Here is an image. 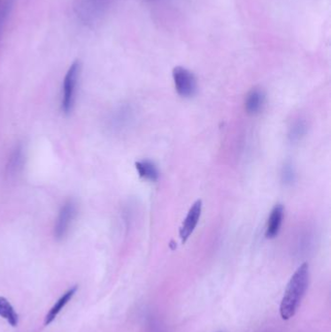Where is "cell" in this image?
I'll return each mask as SVG.
<instances>
[{
    "mask_svg": "<svg viewBox=\"0 0 331 332\" xmlns=\"http://www.w3.org/2000/svg\"><path fill=\"white\" fill-rule=\"evenodd\" d=\"M309 265L301 264L287 286L280 305V314L283 320H290L296 314L309 286Z\"/></svg>",
    "mask_w": 331,
    "mask_h": 332,
    "instance_id": "cell-1",
    "label": "cell"
},
{
    "mask_svg": "<svg viewBox=\"0 0 331 332\" xmlns=\"http://www.w3.org/2000/svg\"><path fill=\"white\" fill-rule=\"evenodd\" d=\"M81 70V62L79 60L74 61L66 72V75L63 80L61 109L65 114L71 113L74 108Z\"/></svg>",
    "mask_w": 331,
    "mask_h": 332,
    "instance_id": "cell-2",
    "label": "cell"
},
{
    "mask_svg": "<svg viewBox=\"0 0 331 332\" xmlns=\"http://www.w3.org/2000/svg\"><path fill=\"white\" fill-rule=\"evenodd\" d=\"M76 216L77 204L74 200H68L61 206L54 229V234L57 240H62L69 232L70 226Z\"/></svg>",
    "mask_w": 331,
    "mask_h": 332,
    "instance_id": "cell-3",
    "label": "cell"
},
{
    "mask_svg": "<svg viewBox=\"0 0 331 332\" xmlns=\"http://www.w3.org/2000/svg\"><path fill=\"white\" fill-rule=\"evenodd\" d=\"M173 80L176 91L183 98L195 96L197 90V83L195 75L185 67L177 66L173 69Z\"/></svg>",
    "mask_w": 331,
    "mask_h": 332,
    "instance_id": "cell-4",
    "label": "cell"
},
{
    "mask_svg": "<svg viewBox=\"0 0 331 332\" xmlns=\"http://www.w3.org/2000/svg\"><path fill=\"white\" fill-rule=\"evenodd\" d=\"M202 210V202L200 200H197L195 204L191 207L188 215L186 217L183 226L180 230V237L182 239V242L185 243L189 237L193 234L194 230L198 223V221L200 219Z\"/></svg>",
    "mask_w": 331,
    "mask_h": 332,
    "instance_id": "cell-5",
    "label": "cell"
},
{
    "mask_svg": "<svg viewBox=\"0 0 331 332\" xmlns=\"http://www.w3.org/2000/svg\"><path fill=\"white\" fill-rule=\"evenodd\" d=\"M78 288L77 286L72 287L71 289H69L66 293H63L59 300L55 303V305L51 308V310L48 312L46 318H45V325L48 326L50 324H52L56 318L59 316V313L63 310V308L68 304V302L73 298V296L75 295V293L77 292Z\"/></svg>",
    "mask_w": 331,
    "mask_h": 332,
    "instance_id": "cell-6",
    "label": "cell"
},
{
    "mask_svg": "<svg viewBox=\"0 0 331 332\" xmlns=\"http://www.w3.org/2000/svg\"><path fill=\"white\" fill-rule=\"evenodd\" d=\"M283 219H284V207L281 204H277L273 208L272 212L268 219V223L265 232L266 238L272 239L278 235L283 223Z\"/></svg>",
    "mask_w": 331,
    "mask_h": 332,
    "instance_id": "cell-7",
    "label": "cell"
},
{
    "mask_svg": "<svg viewBox=\"0 0 331 332\" xmlns=\"http://www.w3.org/2000/svg\"><path fill=\"white\" fill-rule=\"evenodd\" d=\"M265 101V96L261 90L253 89L245 100V108L249 114H257L263 107Z\"/></svg>",
    "mask_w": 331,
    "mask_h": 332,
    "instance_id": "cell-8",
    "label": "cell"
},
{
    "mask_svg": "<svg viewBox=\"0 0 331 332\" xmlns=\"http://www.w3.org/2000/svg\"><path fill=\"white\" fill-rule=\"evenodd\" d=\"M135 167L139 176L145 180L155 182L159 177V172L156 164L151 160H139L135 163Z\"/></svg>",
    "mask_w": 331,
    "mask_h": 332,
    "instance_id": "cell-9",
    "label": "cell"
},
{
    "mask_svg": "<svg viewBox=\"0 0 331 332\" xmlns=\"http://www.w3.org/2000/svg\"><path fill=\"white\" fill-rule=\"evenodd\" d=\"M0 317L6 320L12 327H17L19 324V315L11 303L3 296H0Z\"/></svg>",
    "mask_w": 331,
    "mask_h": 332,
    "instance_id": "cell-10",
    "label": "cell"
},
{
    "mask_svg": "<svg viewBox=\"0 0 331 332\" xmlns=\"http://www.w3.org/2000/svg\"><path fill=\"white\" fill-rule=\"evenodd\" d=\"M307 132V124L305 120L303 119H297L292 123L290 131H289V138L291 142H298L303 137L305 136Z\"/></svg>",
    "mask_w": 331,
    "mask_h": 332,
    "instance_id": "cell-11",
    "label": "cell"
},
{
    "mask_svg": "<svg viewBox=\"0 0 331 332\" xmlns=\"http://www.w3.org/2000/svg\"><path fill=\"white\" fill-rule=\"evenodd\" d=\"M295 176H296L295 170L292 163L291 162L285 163L282 169V174H281L282 182L287 186H291L295 181Z\"/></svg>",
    "mask_w": 331,
    "mask_h": 332,
    "instance_id": "cell-12",
    "label": "cell"
},
{
    "mask_svg": "<svg viewBox=\"0 0 331 332\" xmlns=\"http://www.w3.org/2000/svg\"><path fill=\"white\" fill-rule=\"evenodd\" d=\"M13 4H14V0H7L4 5L2 6V8L0 9V32L3 29V26L5 25V21L8 19L12 8H13Z\"/></svg>",
    "mask_w": 331,
    "mask_h": 332,
    "instance_id": "cell-13",
    "label": "cell"
}]
</instances>
